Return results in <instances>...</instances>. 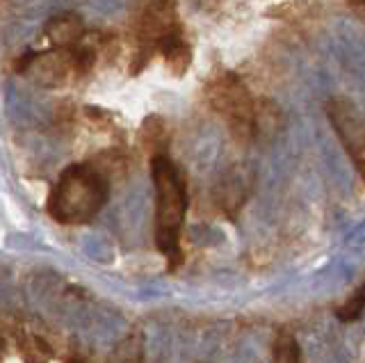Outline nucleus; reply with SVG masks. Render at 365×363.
Returning <instances> with one entry per match:
<instances>
[{"instance_id":"1","label":"nucleus","mask_w":365,"mask_h":363,"mask_svg":"<svg viewBox=\"0 0 365 363\" xmlns=\"http://www.w3.org/2000/svg\"><path fill=\"white\" fill-rule=\"evenodd\" d=\"M151 178L155 188V247L169 267H176L180 263V231L187 213L185 178L165 153L153 155Z\"/></svg>"},{"instance_id":"2","label":"nucleus","mask_w":365,"mask_h":363,"mask_svg":"<svg viewBox=\"0 0 365 363\" xmlns=\"http://www.w3.org/2000/svg\"><path fill=\"white\" fill-rule=\"evenodd\" d=\"M110 197L108 178L91 165H71L57 178L48 197V215L64 226L89 224Z\"/></svg>"},{"instance_id":"3","label":"nucleus","mask_w":365,"mask_h":363,"mask_svg":"<svg viewBox=\"0 0 365 363\" xmlns=\"http://www.w3.org/2000/svg\"><path fill=\"white\" fill-rule=\"evenodd\" d=\"M205 96H208L210 108L220 115L226 126L231 128L233 138L240 142L254 140V106L256 101L242 83V78L222 71L212 76L205 85Z\"/></svg>"},{"instance_id":"4","label":"nucleus","mask_w":365,"mask_h":363,"mask_svg":"<svg viewBox=\"0 0 365 363\" xmlns=\"http://www.w3.org/2000/svg\"><path fill=\"white\" fill-rule=\"evenodd\" d=\"M16 73L28 78L32 85L41 89H62L73 78H83L78 64V53L73 48H51L23 58L16 66Z\"/></svg>"},{"instance_id":"5","label":"nucleus","mask_w":365,"mask_h":363,"mask_svg":"<svg viewBox=\"0 0 365 363\" xmlns=\"http://www.w3.org/2000/svg\"><path fill=\"white\" fill-rule=\"evenodd\" d=\"M327 117L334 126L342 149L351 158L354 167L365 180V117L351 101L336 96L327 103Z\"/></svg>"},{"instance_id":"6","label":"nucleus","mask_w":365,"mask_h":363,"mask_svg":"<svg viewBox=\"0 0 365 363\" xmlns=\"http://www.w3.org/2000/svg\"><path fill=\"white\" fill-rule=\"evenodd\" d=\"M251 192V174L245 167H233L220 178V183L215 188V201L226 218H235L242 210L245 201L249 199Z\"/></svg>"},{"instance_id":"7","label":"nucleus","mask_w":365,"mask_h":363,"mask_svg":"<svg viewBox=\"0 0 365 363\" xmlns=\"http://www.w3.org/2000/svg\"><path fill=\"white\" fill-rule=\"evenodd\" d=\"M46 37H48L53 48H73L87 35V26L80 14L76 12H62L48 19L46 24Z\"/></svg>"},{"instance_id":"8","label":"nucleus","mask_w":365,"mask_h":363,"mask_svg":"<svg viewBox=\"0 0 365 363\" xmlns=\"http://www.w3.org/2000/svg\"><path fill=\"white\" fill-rule=\"evenodd\" d=\"M155 51L163 55L167 62V69L174 76H182L192 64V51L187 46V41L178 35V30L167 32L165 37H160V41L155 44Z\"/></svg>"},{"instance_id":"9","label":"nucleus","mask_w":365,"mask_h":363,"mask_svg":"<svg viewBox=\"0 0 365 363\" xmlns=\"http://www.w3.org/2000/svg\"><path fill=\"white\" fill-rule=\"evenodd\" d=\"M283 128V112L269 98H260L254 106V140L269 138Z\"/></svg>"},{"instance_id":"10","label":"nucleus","mask_w":365,"mask_h":363,"mask_svg":"<svg viewBox=\"0 0 365 363\" xmlns=\"http://www.w3.org/2000/svg\"><path fill=\"white\" fill-rule=\"evenodd\" d=\"M272 363H302V349L294 334L279 332L272 343Z\"/></svg>"},{"instance_id":"11","label":"nucleus","mask_w":365,"mask_h":363,"mask_svg":"<svg viewBox=\"0 0 365 363\" xmlns=\"http://www.w3.org/2000/svg\"><path fill=\"white\" fill-rule=\"evenodd\" d=\"M114 363H144V338L142 334L133 332L117 345L112 354Z\"/></svg>"},{"instance_id":"12","label":"nucleus","mask_w":365,"mask_h":363,"mask_svg":"<svg viewBox=\"0 0 365 363\" xmlns=\"http://www.w3.org/2000/svg\"><path fill=\"white\" fill-rule=\"evenodd\" d=\"M363 313H365V283L356 288V292H354L351 297L345 300V304L338 306L336 315L340 322H356Z\"/></svg>"},{"instance_id":"13","label":"nucleus","mask_w":365,"mask_h":363,"mask_svg":"<svg viewBox=\"0 0 365 363\" xmlns=\"http://www.w3.org/2000/svg\"><path fill=\"white\" fill-rule=\"evenodd\" d=\"M342 3H345V7L351 9L359 19L365 21V0H342Z\"/></svg>"},{"instance_id":"14","label":"nucleus","mask_w":365,"mask_h":363,"mask_svg":"<svg viewBox=\"0 0 365 363\" xmlns=\"http://www.w3.org/2000/svg\"><path fill=\"white\" fill-rule=\"evenodd\" d=\"M347 242L349 245H361V242H365V222L361 224V226H356L349 235H347Z\"/></svg>"}]
</instances>
